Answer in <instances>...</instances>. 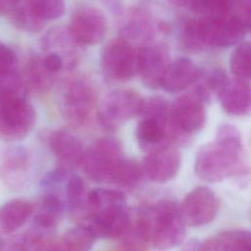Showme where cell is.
Returning a JSON list of instances; mask_svg holds the SVG:
<instances>
[{"mask_svg":"<svg viewBox=\"0 0 251 251\" xmlns=\"http://www.w3.org/2000/svg\"><path fill=\"white\" fill-rule=\"evenodd\" d=\"M41 62L43 67L53 75H56L64 69L63 59L55 52H46V54L41 58Z\"/></svg>","mask_w":251,"mask_h":251,"instance_id":"35","label":"cell"},{"mask_svg":"<svg viewBox=\"0 0 251 251\" xmlns=\"http://www.w3.org/2000/svg\"><path fill=\"white\" fill-rule=\"evenodd\" d=\"M121 240V247L127 250H143L150 245V238L145 220L141 213L134 218L126 230V232L119 238Z\"/></svg>","mask_w":251,"mask_h":251,"instance_id":"26","label":"cell"},{"mask_svg":"<svg viewBox=\"0 0 251 251\" xmlns=\"http://www.w3.org/2000/svg\"><path fill=\"white\" fill-rule=\"evenodd\" d=\"M97 236L93 230L85 225L69 229L62 237L63 250H88L92 247Z\"/></svg>","mask_w":251,"mask_h":251,"instance_id":"29","label":"cell"},{"mask_svg":"<svg viewBox=\"0 0 251 251\" xmlns=\"http://www.w3.org/2000/svg\"><path fill=\"white\" fill-rule=\"evenodd\" d=\"M143 160L144 175L156 183H165L177 174L181 158L173 143H165L148 152Z\"/></svg>","mask_w":251,"mask_h":251,"instance_id":"13","label":"cell"},{"mask_svg":"<svg viewBox=\"0 0 251 251\" xmlns=\"http://www.w3.org/2000/svg\"><path fill=\"white\" fill-rule=\"evenodd\" d=\"M20 74L16 53L0 41V76L9 77Z\"/></svg>","mask_w":251,"mask_h":251,"instance_id":"33","label":"cell"},{"mask_svg":"<svg viewBox=\"0 0 251 251\" xmlns=\"http://www.w3.org/2000/svg\"><path fill=\"white\" fill-rule=\"evenodd\" d=\"M47 143L57 157L59 167L70 172L81 165L85 150L74 134L62 129L53 130L47 135Z\"/></svg>","mask_w":251,"mask_h":251,"instance_id":"15","label":"cell"},{"mask_svg":"<svg viewBox=\"0 0 251 251\" xmlns=\"http://www.w3.org/2000/svg\"><path fill=\"white\" fill-rule=\"evenodd\" d=\"M88 204L92 217L95 213L105 209L126 206V198L118 189L95 188L88 191Z\"/></svg>","mask_w":251,"mask_h":251,"instance_id":"27","label":"cell"},{"mask_svg":"<svg viewBox=\"0 0 251 251\" xmlns=\"http://www.w3.org/2000/svg\"><path fill=\"white\" fill-rule=\"evenodd\" d=\"M14 7V3L11 0H0V15H6Z\"/></svg>","mask_w":251,"mask_h":251,"instance_id":"37","label":"cell"},{"mask_svg":"<svg viewBox=\"0 0 251 251\" xmlns=\"http://www.w3.org/2000/svg\"><path fill=\"white\" fill-rule=\"evenodd\" d=\"M179 210L185 225L205 226L216 218L219 211V200L210 188L197 186L185 195Z\"/></svg>","mask_w":251,"mask_h":251,"instance_id":"11","label":"cell"},{"mask_svg":"<svg viewBox=\"0 0 251 251\" xmlns=\"http://www.w3.org/2000/svg\"><path fill=\"white\" fill-rule=\"evenodd\" d=\"M170 63L168 49L162 43L150 40L137 49V73L147 87L158 88L162 85Z\"/></svg>","mask_w":251,"mask_h":251,"instance_id":"12","label":"cell"},{"mask_svg":"<svg viewBox=\"0 0 251 251\" xmlns=\"http://www.w3.org/2000/svg\"><path fill=\"white\" fill-rule=\"evenodd\" d=\"M242 139L232 125L219 126L213 142L203 145L195 156L194 172L208 182H218L244 171Z\"/></svg>","mask_w":251,"mask_h":251,"instance_id":"1","label":"cell"},{"mask_svg":"<svg viewBox=\"0 0 251 251\" xmlns=\"http://www.w3.org/2000/svg\"><path fill=\"white\" fill-rule=\"evenodd\" d=\"M223 109L233 116H245L250 111V87L248 80L229 78L228 83L219 95Z\"/></svg>","mask_w":251,"mask_h":251,"instance_id":"18","label":"cell"},{"mask_svg":"<svg viewBox=\"0 0 251 251\" xmlns=\"http://www.w3.org/2000/svg\"><path fill=\"white\" fill-rule=\"evenodd\" d=\"M136 137L140 148L145 152L165 143H172L168 138L166 125L153 117H141L136 127Z\"/></svg>","mask_w":251,"mask_h":251,"instance_id":"23","label":"cell"},{"mask_svg":"<svg viewBox=\"0 0 251 251\" xmlns=\"http://www.w3.org/2000/svg\"><path fill=\"white\" fill-rule=\"evenodd\" d=\"M122 37L130 41L146 43L154 36V25L151 18L142 11L129 12L121 26Z\"/></svg>","mask_w":251,"mask_h":251,"instance_id":"22","label":"cell"},{"mask_svg":"<svg viewBox=\"0 0 251 251\" xmlns=\"http://www.w3.org/2000/svg\"><path fill=\"white\" fill-rule=\"evenodd\" d=\"M7 16L15 26L28 32L40 31L46 24L36 15L28 0H20Z\"/></svg>","mask_w":251,"mask_h":251,"instance_id":"25","label":"cell"},{"mask_svg":"<svg viewBox=\"0 0 251 251\" xmlns=\"http://www.w3.org/2000/svg\"><path fill=\"white\" fill-rule=\"evenodd\" d=\"M229 81V77L226 73L222 69H213L211 70L203 78L202 83L206 86L209 92L215 94L217 97L223 92L225 87Z\"/></svg>","mask_w":251,"mask_h":251,"instance_id":"34","label":"cell"},{"mask_svg":"<svg viewBox=\"0 0 251 251\" xmlns=\"http://www.w3.org/2000/svg\"><path fill=\"white\" fill-rule=\"evenodd\" d=\"M34 205L25 199H13L0 206V232L10 234L22 227L31 217Z\"/></svg>","mask_w":251,"mask_h":251,"instance_id":"20","label":"cell"},{"mask_svg":"<svg viewBox=\"0 0 251 251\" xmlns=\"http://www.w3.org/2000/svg\"><path fill=\"white\" fill-rule=\"evenodd\" d=\"M100 67L111 81L128 80L137 73V50L124 37L113 38L102 49Z\"/></svg>","mask_w":251,"mask_h":251,"instance_id":"8","label":"cell"},{"mask_svg":"<svg viewBox=\"0 0 251 251\" xmlns=\"http://www.w3.org/2000/svg\"><path fill=\"white\" fill-rule=\"evenodd\" d=\"M28 2L36 15L45 23L58 19L65 13L64 0H28Z\"/></svg>","mask_w":251,"mask_h":251,"instance_id":"31","label":"cell"},{"mask_svg":"<svg viewBox=\"0 0 251 251\" xmlns=\"http://www.w3.org/2000/svg\"><path fill=\"white\" fill-rule=\"evenodd\" d=\"M3 248H5V241H4L3 238L0 236V250H2Z\"/></svg>","mask_w":251,"mask_h":251,"instance_id":"39","label":"cell"},{"mask_svg":"<svg viewBox=\"0 0 251 251\" xmlns=\"http://www.w3.org/2000/svg\"><path fill=\"white\" fill-rule=\"evenodd\" d=\"M21 78L25 91L44 92L53 83L55 75L49 73L42 65L41 58L32 57L26 63Z\"/></svg>","mask_w":251,"mask_h":251,"instance_id":"24","label":"cell"},{"mask_svg":"<svg viewBox=\"0 0 251 251\" xmlns=\"http://www.w3.org/2000/svg\"><path fill=\"white\" fill-rule=\"evenodd\" d=\"M131 219L126 206L115 207L95 213L85 226L93 230L97 238L119 239L127 229Z\"/></svg>","mask_w":251,"mask_h":251,"instance_id":"14","label":"cell"},{"mask_svg":"<svg viewBox=\"0 0 251 251\" xmlns=\"http://www.w3.org/2000/svg\"><path fill=\"white\" fill-rule=\"evenodd\" d=\"M201 38L206 47H228L240 42L249 30L250 20L236 12L218 17L197 19Z\"/></svg>","mask_w":251,"mask_h":251,"instance_id":"7","label":"cell"},{"mask_svg":"<svg viewBox=\"0 0 251 251\" xmlns=\"http://www.w3.org/2000/svg\"><path fill=\"white\" fill-rule=\"evenodd\" d=\"M143 176L144 173L141 164L124 157L116 168L110 183L122 187L133 188L140 183Z\"/></svg>","mask_w":251,"mask_h":251,"instance_id":"28","label":"cell"},{"mask_svg":"<svg viewBox=\"0 0 251 251\" xmlns=\"http://www.w3.org/2000/svg\"><path fill=\"white\" fill-rule=\"evenodd\" d=\"M98 91L94 81L86 75L68 77L62 87L61 109L65 119L74 126H88L97 110Z\"/></svg>","mask_w":251,"mask_h":251,"instance_id":"3","label":"cell"},{"mask_svg":"<svg viewBox=\"0 0 251 251\" xmlns=\"http://www.w3.org/2000/svg\"><path fill=\"white\" fill-rule=\"evenodd\" d=\"M29 168V155L23 146L7 148L2 156L1 178L6 186L20 188L25 181Z\"/></svg>","mask_w":251,"mask_h":251,"instance_id":"16","label":"cell"},{"mask_svg":"<svg viewBox=\"0 0 251 251\" xmlns=\"http://www.w3.org/2000/svg\"><path fill=\"white\" fill-rule=\"evenodd\" d=\"M181 40L185 49L191 52H197L206 48L201 38L197 19H188L184 23L181 30Z\"/></svg>","mask_w":251,"mask_h":251,"instance_id":"32","label":"cell"},{"mask_svg":"<svg viewBox=\"0 0 251 251\" xmlns=\"http://www.w3.org/2000/svg\"><path fill=\"white\" fill-rule=\"evenodd\" d=\"M196 1H197V0H169V2H171V3L174 4L175 6L189 8L190 10H191V8L194 6V4L196 3Z\"/></svg>","mask_w":251,"mask_h":251,"instance_id":"36","label":"cell"},{"mask_svg":"<svg viewBox=\"0 0 251 251\" xmlns=\"http://www.w3.org/2000/svg\"><path fill=\"white\" fill-rule=\"evenodd\" d=\"M230 71L234 77L249 80L250 78V44L239 43L230 55Z\"/></svg>","mask_w":251,"mask_h":251,"instance_id":"30","label":"cell"},{"mask_svg":"<svg viewBox=\"0 0 251 251\" xmlns=\"http://www.w3.org/2000/svg\"><path fill=\"white\" fill-rule=\"evenodd\" d=\"M124 158L121 141L114 136L95 140L85 151L81 167L86 176L96 182H108Z\"/></svg>","mask_w":251,"mask_h":251,"instance_id":"6","label":"cell"},{"mask_svg":"<svg viewBox=\"0 0 251 251\" xmlns=\"http://www.w3.org/2000/svg\"><path fill=\"white\" fill-rule=\"evenodd\" d=\"M140 213L148 228L150 244L154 248L169 249L182 242L185 223L176 202L163 200Z\"/></svg>","mask_w":251,"mask_h":251,"instance_id":"4","label":"cell"},{"mask_svg":"<svg viewBox=\"0 0 251 251\" xmlns=\"http://www.w3.org/2000/svg\"><path fill=\"white\" fill-rule=\"evenodd\" d=\"M210 97L211 93L201 82L170 103L167 133L173 144L186 142L204 127Z\"/></svg>","mask_w":251,"mask_h":251,"instance_id":"2","label":"cell"},{"mask_svg":"<svg viewBox=\"0 0 251 251\" xmlns=\"http://www.w3.org/2000/svg\"><path fill=\"white\" fill-rule=\"evenodd\" d=\"M11 1H12V2L14 3V5H15V4H17V3H18L20 0H11Z\"/></svg>","mask_w":251,"mask_h":251,"instance_id":"40","label":"cell"},{"mask_svg":"<svg viewBox=\"0 0 251 251\" xmlns=\"http://www.w3.org/2000/svg\"><path fill=\"white\" fill-rule=\"evenodd\" d=\"M202 71L188 58H177L170 63L162 81V87L172 93H177L200 79Z\"/></svg>","mask_w":251,"mask_h":251,"instance_id":"17","label":"cell"},{"mask_svg":"<svg viewBox=\"0 0 251 251\" xmlns=\"http://www.w3.org/2000/svg\"><path fill=\"white\" fill-rule=\"evenodd\" d=\"M184 249H186V250H201V243H199L198 241L191 240V241L187 242Z\"/></svg>","mask_w":251,"mask_h":251,"instance_id":"38","label":"cell"},{"mask_svg":"<svg viewBox=\"0 0 251 251\" xmlns=\"http://www.w3.org/2000/svg\"><path fill=\"white\" fill-rule=\"evenodd\" d=\"M36 122L33 106L24 92L11 90L0 94V138L18 141L32 130Z\"/></svg>","mask_w":251,"mask_h":251,"instance_id":"5","label":"cell"},{"mask_svg":"<svg viewBox=\"0 0 251 251\" xmlns=\"http://www.w3.org/2000/svg\"><path fill=\"white\" fill-rule=\"evenodd\" d=\"M67 30L79 45H94L105 37L107 20L95 7H80L72 15Z\"/></svg>","mask_w":251,"mask_h":251,"instance_id":"10","label":"cell"},{"mask_svg":"<svg viewBox=\"0 0 251 251\" xmlns=\"http://www.w3.org/2000/svg\"><path fill=\"white\" fill-rule=\"evenodd\" d=\"M251 249V233L245 229H228L201 242V250L229 251Z\"/></svg>","mask_w":251,"mask_h":251,"instance_id":"21","label":"cell"},{"mask_svg":"<svg viewBox=\"0 0 251 251\" xmlns=\"http://www.w3.org/2000/svg\"><path fill=\"white\" fill-rule=\"evenodd\" d=\"M80 46L74 40L68 30H50L43 39V47L46 52H55L60 55L66 69H73L77 65L80 57Z\"/></svg>","mask_w":251,"mask_h":251,"instance_id":"19","label":"cell"},{"mask_svg":"<svg viewBox=\"0 0 251 251\" xmlns=\"http://www.w3.org/2000/svg\"><path fill=\"white\" fill-rule=\"evenodd\" d=\"M143 100L132 89L120 88L111 91L104 98L96 113L100 126L109 131L117 129L126 122L139 115Z\"/></svg>","mask_w":251,"mask_h":251,"instance_id":"9","label":"cell"}]
</instances>
